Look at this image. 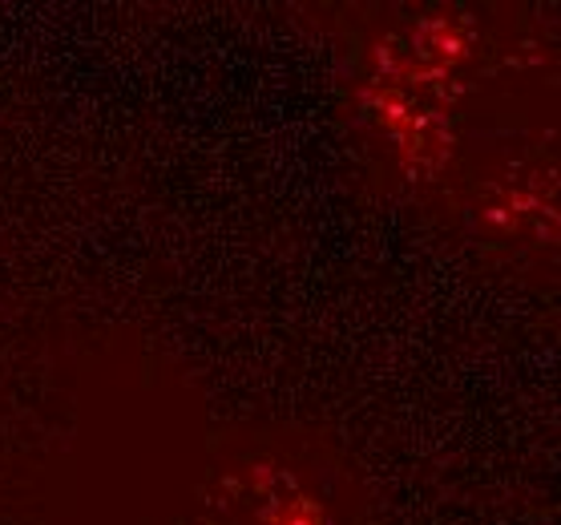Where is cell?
Masks as SVG:
<instances>
[]
</instances>
